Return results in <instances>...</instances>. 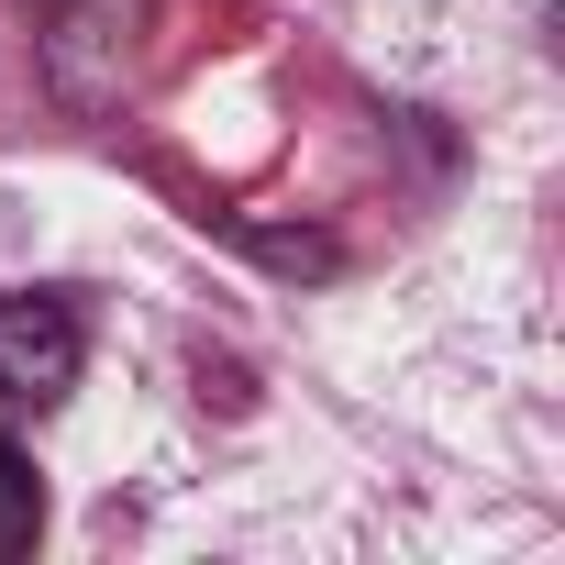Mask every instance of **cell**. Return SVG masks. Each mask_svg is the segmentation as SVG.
<instances>
[{
    "label": "cell",
    "mask_w": 565,
    "mask_h": 565,
    "mask_svg": "<svg viewBox=\"0 0 565 565\" xmlns=\"http://www.w3.org/2000/svg\"><path fill=\"white\" fill-rule=\"evenodd\" d=\"M78 355H89V322H78V300H45V289L0 300V399H12V411H45V399H67V388H78Z\"/></svg>",
    "instance_id": "6da1fadb"
},
{
    "label": "cell",
    "mask_w": 565,
    "mask_h": 565,
    "mask_svg": "<svg viewBox=\"0 0 565 565\" xmlns=\"http://www.w3.org/2000/svg\"><path fill=\"white\" fill-rule=\"evenodd\" d=\"M34 521H45V499H34V466H23V444L0 433V565H12L23 543H34Z\"/></svg>",
    "instance_id": "7a4b0ae2"
}]
</instances>
